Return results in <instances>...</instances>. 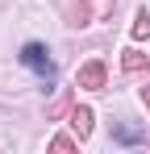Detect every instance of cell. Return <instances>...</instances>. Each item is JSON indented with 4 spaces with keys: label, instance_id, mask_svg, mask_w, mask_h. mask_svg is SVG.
Returning <instances> with one entry per match:
<instances>
[{
    "label": "cell",
    "instance_id": "obj_1",
    "mask_svg": "<svg viewBox=\"0 0 150 154\" xmlns=\"http://www.w3.org/2000/svg\"><path fill=\"white\" fill-rule=\"evenodd\" d=\"M17 58H21V67H29L33 75H38L42 83H46V88L54 83V75H58V67H54V58H50V50L42 46V42H25Z\"/></svg>",
    "mask_w": 150,
    "mask_h": 154
},
{
    "label": "cell",
    "instance_id": "obj_2",
    "mask_svg": "<svg viewBox=\"0 0 150 154\" xmlns=\"http://www.w3.org/2000/svg\"><path fill=\"white\" fill-rule=\"evenodd\" d=\"M104 79H108V67H104L100 58H88V63L79 67L75 83H79V88H88V92H100V88H104Z\"/></svg>",
    "mask_w": 150,
    "mask_h": 154
},
{
    "label": "cell",
    "instance_id": "obj_3",
    "mask_svg": "<svg viewBox=\"0 0 150 154\" xmlns=\"http://www.w3.org/2000/svg\"><path fill=\"white\" fill-rule=\"evenodd\" d=\"M113 142H117V146H138V142H146V125L117 121V125H113Z\"/></svg>",
    "mask_w": 150,
    "mask_h": 154
},
{
    "label": "cell",
    "instance_id": "obj_4",
    "mask_svg": "<svg viewBox=\"0 0 150 154\" xmlns=\"http://www.w3.org/2000/svg\"><path fill=\"white\" fill-rule=\"evenodd\" d=\"M71 129H75L79 142L92 133V108H88V104H75V108H71Z\"/></svg>",
    "mask_w": 150,
    "mask_h": 154
},
{
    "label": "cell",
    "instance_id": "obj_5",
    "mask_svg": "<svg viewBox=\"0 0 150 154\" xmlns=\"http://www.w3.org/2000/svg\"><path fill=\"white\" fill-rule=\"evenodd\" d=\"M121 67H125V71H142V67H146V54L129 46V50H125V58H121Z\"/></svg>",
    "mask_w": 150,
    "mask_h": 154
},
{
    "label": "cell",
    "instance_id": "obj_6",
    "mask_svg": "<svg viewBox=\"0 0 150 154\" xmlns=\"http://www.w3.org/2000/svg\"><path fill=\"white\" fill-rule=\"evenodd\" d=\"M133 38H138V42L150 38V13L146 8H138V17H133Z\"/></svg>",
    "mask_w": 150,
    "mask_h": 154
},
{
    "label": "cell",
    "instance_id": "obj_7",
    "mask_svg": "<svg viewBox=\"0 0 150 154\" xmlns=\"http://www.w3.org/2000/svg\"><path fill=\"white\" fill-rule=\"evenodd\" d=\"M138 96H142V104H146V112H150V83L142 88V92H138Z\"/></svg>",
    "mask_w": 150,
    "mask_h": 154
}]
</instances>
